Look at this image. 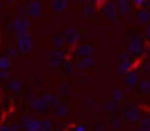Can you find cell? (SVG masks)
<instances>
[{
  "mask_svg": "<svg viewBox=\"0 0 150 131\" xmlns=\"http://www.w3.org/2000/svg\"><path fill=\"white\" fill-rule=\"evenodd\" d=\"M9 87L12 89V91L18 93V91H21V89H22V83H21V80H19V78H13V80H11Z\"/></svg>",
  "mask_w": 150,
  "mask_h": 131,
  "instance_id": "cell-1",
  "label": "cell"
},
{
  "mask_svg": "<svg viewBox=\"0 0 150 131\" xmlns=\"http://www.w3.org/2000/svg\"><path fill=\"white\" fill-rule=\"evenodd\" d=\"M11 68V59L8 56H2L0 57V71H6Z\"/></svg>",
  "mask_w": 150,
  "mask_h": 131,
  "instance_id": "cell-2",
  "label": "cell"
},
{
  "mask_svg": "<svg viewBox=\"0 0 150 131\" xmlns=\"http://www.w3.org/2000/svg\"><path fill=\"white\" fill-rule=\"evenodd\" d=\"M24 127H25L28 131H38V130H40V122L35 121V119H30V122L25 124Z\"/></svg>",
  "mask_w": 150,
  "mask_h": 131,
  "instance_id": "cell-3",
  "label": "cell"
},
{
  "mask_svg": "<svg viewBox=\"0 0 150 131\" xmlns=\"http://www.w3.org/2000/svg\"><path fill=\"white\" fill-rule=\"evenodd\" d=\"M90 52H93V49H91V47H88V46H83V47H80V52H78V53H80L81 56L87 57Z\"/></svg>",
  "mask_w": 150,
  "mask_h": 131,
  "instance_id": "cell-4",
  "label": "cell"
},
{
  "mask_svg": "<svg viewBox=\"0 0 150 131\" xmlns=\"http://www.w3.org/2000/svg\"><path fill=\"white\" fill-rule=\"evenodd\" d=\"M66 106H62V105H57V113H59V116H65V113H66Z\"/></svg>",
  "mask_w": 150,
  "mask_h": 131,
  "instance_id": "cell-5",
  "label": "cell"
},
{
  "mask_svg": "<svg viewBox=\"0 0 150 131\" xmlns=\"http://www.w3.org/2000/svg\"><path fill=\"white\" fill-rule=\"evenodd\" d=\"M40 125H41V130L43 131H50V122L49 121H43Z\"/></svg>",
  "mask_w": 150,
  "mask_h": 131,
  "instance_id": "cell-6",
  "label": "cell"
},
{
  "mask_svg": "<svg viewBox=\"0 0 150 131\" xmlns=\"http://www.w3.org/2000/svg\"><path fill=\"white\" fill-rule=\"evenodd\" d=\"M0 131H11L8 125H3V127H0Z\"/></svg>",
  "mask_w": 150,
  "mask_h": 131,
  "instance_id": "cell-7",
  "label": "cell"
},
{
  "mask_svg": "<svg viewBox=\"0 0 150 131\" xmlns=\"http://www.w3.org/2000/svg\"><path fill=\"white\" fill-rule=\"evenodd\" d=\"M77 131H86V128H78Z\"/></svg>",
  "mask_w": 150,
  "mask_h": 131,
  "instance_id": "cell-8",
  "label": "cell"
}]
</instances>
